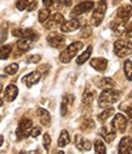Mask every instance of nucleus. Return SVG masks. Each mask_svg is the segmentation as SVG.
I'll return each mask as SVG.
<instances>
[{
    "label": "nucleus",
    "mask_w": 132,
    "mask_h": 154,
    "mask_svg": "<svg viewBox=\"0 0 132 154\" xmlns=\"http://www.w3.org/2000/svg\"><path fill=\"white\" fill-rule=\"evenodd\" d=\"M119 97H120V91H118L115 89L103 90L98 97V106L101 108H107V107L112 106L113 103L118 102Z\"/></svg>",
    "instance_id": "nucleus-1"
},
{
    "label": "nucleus",
    "mask_w": 132,
    "mask_h": 154,
    "mask_svg": "<svg viewBox=\"0 0 132 154\" xmlns=\"http://www.w3.org/2000/svg\"><path fill=\"white\" fill-rule=\"evenodd\" d=\"M82 46H84V44H82L81 42H74V43H72L66 50H63V51L61 52V55H60V61H61L62 63H69V62L78 55V52L82 49Z\"/></svg>",
    "instance_id": "nucleus-2"
},
{
    "label": "nucleus",
    "mask_w": 132,
    "mask_h": 154,
    "mask_svg": "<svg viewBox=\"0 0 132 154\" xmlns=\"http://www.w3.org/2000/svg\"><path fill=\"white\" fill-rule=\"evenodd\" d=\"M106 11H107V2L106 0H101V2H98V4L96 5V8L94 9V12L91 16L92 26L98 27L102 23L103 18L106 16Z\"/></svg>",
    "instance_id": "nucleus-3"
},
{
    "label": "nucleus",
    "mask_w": 132,
    "mask_h": 154,
    "mask_svg": "<svg viewBox=\"0 0 132 154\" xmlns=\"http://www.w3.org/2000/svg\"><path fill=\"white\" fill-rule=\"evenodd\" d=\"M114 52L118 57L120 58H125L128 55L132 54V43L130 40H116L114 43Z\"/></svg>",
    "instance_id": "nucleus-4"
},
{
    "label": "nucleus",
    "mask_w": 132,
    "mask_h": 154,
    "mask_svg": "<svg viewBox=\"0 0 132 154\" xmlns=\"http://www.w3.org/2000/svg\"><path fill=\"white\" fill-rule=\"evenodd\" d=\"M32 129H33V122L28 118H23L20 124H18V128L16 130V135L18 137V140L21 138H26L30 135L32 132Z\"/></svg>",
    "instance_id": "nucleus-5"
},
{
    "label": "nucleus",
    "mask_w": 132,
    "mask_h": 154,
    "mask_svg": "<svg viewBox=\"0 0 132 154\" xmlns=\"http://www.w3.org/2000/svg\"><path fill=\"white\" fill-rule=\"evenodd\" d=\"M94 6H95V4H94L92 0H86V2L79 3V4L73 9V11H72L70 15H72L73 17L80 16V15H82V14H85V12L91 11V10L94 9Z\"/></svg>",
    "instance_id": "nucleus-6"
},
{
    "label": "nucleus",
    "mask_w": 132,
    "mask_h": 154,
    "mask_svg": "<svg viewBox=\"0 0 132 154\" xmlns=\"http://www.w3.org/2000/svg\"><path fill=\"white\" fill-rule=\"evenodd\" d=\"M127 118L125 117L124 114H116L113 122H112V126L115 129V131L120 132V134H124L126 131V128H127Z\"/></svg>",
    "instance_id": "nucleus-7"
},
{
    "label": "nucleus",
    "mask_w": 132,
    "mask_h": 154,
    "mask_svg": "<svg viewBox=\"0 0 132 154\" xmlns=\"http://www.w3.org/2000/svg\"><path fill=\"white\" fill-rule=\"evenodd\" d=\"M64 23V17H63V15H61V14H55V15H52V16H50L49 18H48V21L44 23V27H45L46 29H50V30H52V29H55V28H57V27H61L62 24Z\"/></svg>",
    "instance_id": "nucleus-8"
},
{
    "label": "nucleus",
    "mask_w": 132,
    "mask_h": 154,
    "mask_svg": "<svg viewBox=\"0 0 132 154\" xmlns=\"http://www.w3.org/2000/svg\"><path fill=\"white\" fill-rule=\"evenodd\" d=\"M48 43L50 44V46L55 48V49H61L64 43H66V39L64 36L61 35L60 33H56V32H52L49 36H48Z\"/></svg>",
    "instance_id": "nucleus-9"
},
{
    "label": "nucleus",
    "mask_w": 132,
    "mask_h": 154,
    "mask_svg": "<svg viewBox=\"0 0 132 154\" xmlns=\"http://www.w3.org/2000/svg\"><path fill=\"white\" fill-rule=\"evenodd\" d=\"M132 17V5L130 4H124L121 5L118 11H116V18L124 22H127Z\"/></svg>",
    "instance_id": "nucleus-10"
},
{
    "label": "nucleus",
    "mask_w": 132,
    "mask_h": 154,
    "mask_svg": "<svg viewBox=\"0 0 132 154\" xmlns=\"http://www.w3.org/2000/svg\"><path fill=\"white\" fill-rule=\"evenodd\" d=\"M41 79H44V78H42V75L40 74V72L39 70H35V72H32V73L27 74L26 76H23L22 80L27 85V88H32L35 84H38Z\"/></svg>",
    "instance_id": "nucleus-11"
},
{
    "label": "nucleus",
    "mask_w": 132,
    "mask_h": 154,
    "mask_svg": "<svg viewBox=\"0 0 132 154\" xmlns=\"http://www.w3.org/2000/svg\"><path fill=\"white\" fill-rule=\"evenodd\" d=\"M12 35L17 36V38H30V39L36 40L38 39V34L34 29L27 28V29H14L12 30Z\"/></svg>",
    "instance_id": "nucleus-12"
},
{
    "label": "nucleus",
    "mask_w": 132,
    "mask_h": 154,
    "mask_svg": "<svg viewBox=\"0 0 132 154\" xmlns=\"http://www.w3.org/2000/svg\"><path fill=\"white\" fill-rule=\"evenodd\" d=\"M119 154H132V138L125 136L119 143Z\"/></svg>",
    "instance_id": "nucleus-13"
},
{
    "label": "nucleus",
    "mask_w": 132,
    "mask_h": 154,
    "mask_svg": "<svg viewBox=\"0 0 132 154\" xmlns=\"http://www.w3.org/2000/svg\"><path fill=\"white\" fill-rule=\"evenodd\" d=\"M36 6V0H17L16 3V8L20 11H33Z\"/></svg>",
    "instance_id": "nucleus-14"
},
{
    "label": "nucleus",
    "mask_w": 132,
    "mask_h": 154,
    "mask_svg": "<svg viewBox=\"0 0 132 154\" xmlns=\"http://www.w3.org/2000/svg\"><path fill=\"white\" fill-rule=\"evenodd\" d=\"M100 134H101V136L104 138V141L108 142V143L113 142V141L115 140V136H116L115 129H114V128H109V126H103V128L101 129Z\"/></svg>",
    "instance_id": "nucleus-15"
},
{
    "label": "nucleus",
    "mask_w": 132,
    "mask_h": 154,
    "mask_svg": "<svg viewBox=\"0 0 132 154\" xmlns=\"http://www.w3.org/2000/svg\"><path fill=\"white\" fill-rule=\"evenodd\" d=\"M34 42L35 40L34 39H30V38H20V40L17 42V48L20 50V54L22 55V54L27 52L32 48V45H33Z\"/></svg>",
    "instance_id": "nucleus-16"
},
{
    "label": "nucleus",
    "mask_w": 132,
    "mask_h": 154,
    "mask_svg": "<svg viewBox=\"0 0 132 154\" xmlns=\"http://www.w3.org/2000/svg\"><path fill=\"white\" fill-rule=\"evenodd\" d=\"M90 64L94 69L98 70V72H104L107 69V66H108V61L103 57H96V58H92L90 61Z\"/></svg>",
    "instance_id": "nucleus-17"
},
{
    "label": "nucleus",
    "mask_w": 132,
    "mask_h": 154,
    "mask_svg": "<svg viewBox=\"0 0 132 154\" xmlns=\"http://www.w3.org/2000/svg\"><path fill=\"white\" fill-rule=\"evenodd\" d=\"M36 115L40 120V123L44 125V126H49L50 123H51V117H50V113L44 109V108H38L36 109Z\"/></svg>",
    "instance_id": "nucleus-18"
},
{
    "label": "nucleus",
    "mask_w": 132,
    "mask_h": 154,
    "mask_svg": "<svg viewBox=\"0 0 132 154\" xmlns=\"http://www.w3.org/2000/svg\"><path fill=\"white\" fill-rule=\"evenodd\" d=\"M80 28V22L78 20H69V21H64V23L61 26V30L63 33H69V32H74L76 29Z\"/></svg>",
    "instance_id": "nucleus-19"
},
{
    "label": "nucleus",
    "mask_w": 132,
    "mask_h": 154,
    "mask_svg": "<svg viewBox=\"0 0 132 154\" xmlns=\"http://www.w3.org/2000/svg\"><path fill=\"white\" fill-rule=\"evenodd\" d=\"M75 146L79 150H90L91 149V142L89 140L84 138L80 135H75Z\"/></svg>",
    "instance_id": "nucleus-20"
},
{
    "label": "nucleus",
    "mask_w": 132,
    "mask_h": 154,
    "mask_svg": "<svg viewBox=\"0 0 132 154\" xmlns=\"http://www.w3.org/2000/svg\"><path fill=\"white\" fill-rule=\"evenodd\" d=\"M126 29H127V24L124 21L116 20L112 23V30L114 32L115 35H122L124 33H126Z\"/></svg>",
    "instance_id": "nucleus-21"
},
{
    "label": "nucleus",
    "mask_w": 132,
    "mask_h": 154,
    "mask_svg": "<svg viewBox=\"0 0 132 154\" xmlns=\"http://www.w3.org/2000/svg\"><path fill=\"white\" fill-rule=\"evenodd\" d=\"M96 85L103 90H107V89H113L115 86V83L112 78H98L96 82Z\"/></svg>",
    "instance_id": "nucleus-22"
},
{
    "label": "nucleus",
    "mask_w": 132,
    "mask_h": 154,
    "mask_svg": "<svg viewBox=\"0 0 132 154\" xmlns=\"http://www.w3.org/2000/svg\"><path fill=\"white\" fill-rule=\"evenodd\" d=\"M74 102V96L73 95H64L63 100H62V104H61V114L63 115H67L68 113V108L70 104H73Z\"/></svg>",
    "instance_id": "nucleus-23"
},
{
    "label": "nucleus",
    "mask_w": 132,
    "mask_h": 154,
    "mask_svg": "<svg viewBox=\"0 0 132 154\" xmlns=\"http://www.w3.org/2000/svg\"><path fill=\"white\" fill-rule=\"evenodd\" d=\"M18 95V89L16 85L14 84H10L6 89H5V98L8 102H12Z\"/></svg>",
    "instance_id": "nucleus-24"
},
{
    "label": "nucleus",
    "mask_w": 132,
    "mask_h": 154,
    "mask_svg": "<svg viewBox=\"0 0 132 154\" xmlns=\"http://www.w3.org/2000/svg\"><path fill=\"white\" fill-rule=\"evenodd\" d=\"M113 114H114V108H112V107L108 108V107H107L101 114H98V117H97V118H98V122H100L101 124H104V123L112 117Z\"/></svg>",
    "instance_id": "nucleus-25"
},
{
    "label": "nucleus",
    "mask_w": 132,
    "mask_h": 154,
    "mask_svg": "<svg viewBox=\"0 0 132 154\" xmlns=\"http://www.w3.org/2000/svg\"><path fill=\"white\" fill-rule=\"evenodd\" d=\"M91 54H92V46L90 45L89 48H87L79 57H78V60H76V63L78 64H84L87 60H90V56H91Z\"/></svg>",
    "instance_id": "nucleus-26"
},
{
    "label": "nucleus",
    "mask_w": 132,
    "mask_h": 154,
    "mask_svg": "<svg viewBox=\"0 0 132 154\" xmlns=\"http://www.w3.org/2000/svg\"><path fill=\"white\" fill-rule=\"evenodd\" d=\"M57 143H58V147H66L67 144L70 143V136H69V134H68L67 130H63V131L61 132Z\"/></svg>",
    "instance_id": "nucleus-27"
},
{
    "label": "nucleus",
    "mask_w": 132,
    "mask_h": 154,
    "mask_svg": "<svg viewBox=\"0 0 132 154\" xmlns=\"http://www.w3.org/2000/svg\"><path fill=\"white\" fill-rule=\"evenodd\" d=\"M12 52V45H4L0 48V60H8Z\"/></svg>",
    "instance_id": "nucleus-28"
},
{
    "label": "nucleus",
    "mask_w": 132,
    "mask_h": 154,
    "mask_svg": "<svg viewBox=\"0 0 132 154\" xmlns=\"http://www.w3.org/2000/svg\"><path fill=\"white\" fill-rule=\"evenodd\" d=\"M94 97H95V92L92 90H86L84 92V95H82V103L85 106L91 104L92 101H94Z\"/></svg>",
    "instance_id": "nucleus-29"
},
{
    "label": "nucleus",
    "mask_w": 132,
    "mask_h": 154,
    "mask_svg": "<svg viewBox=\"0 0 132 154\" xmlns=\"http://www.w3.org/2000/svg\"><path fill=\"white\" fill-rule=\"evenodd\" d=\"M50 17V9L49 8H44L39 11V22L40 23H45L48 21V18Z\"/></svg>",
    "instance_id": "nucleus-30"
},
{
    "label": "nucleus",
    "mask_w": 132,
    "mask_h": 154,
    "mask_svg": "<svg viewBox=\"0 0 132 154\" xmlns=\"http://www.w3.org/2000/svg\"><path fill=\"white\" fill-rule=\"evenodd\" d=\"M94 148H95V152H96L97 154H106V152H107L106 146H104L103 141H101V140H96V141H95Z\"/></svg>",
    "instance_id": "nucleus-31"
},
{
    "label": "nucleus",
    "mask_w": 132,
    "mask_h": 154,
    "mask_svg": "<svg viewBox=\"0 0 132 154\" xmlns=\"http://www.w3.org/2000/svg\"><path fill=\"white\" fill-rule=\"evenodd\" d=\"M94 128H95V123H94L92 119H85V120L82 122L81 126H80V129H81L82 131H91Z\"/></svg>",
    "instance_id": "nucleus-32"
},
{
    "label": "nucleus",
    "mask_w": 132,
    "mask_h": 154,
    "mask_svg": "<svg viewBox=\"0 0 132 154\" xmlns=\"http://www.w3.org/2000/svg\"><path fill=\"white\" fill-rule=\"evenodd\" d=\"M124 70H125V75L128 80H132V61L127 60L124 64Z\"/></svg>",
    "instance_id": "nucleus-33"
},
{
    "label": "nucleus",
    "mask_w": 132,
    "mask_h": 154,
    "mask_svg": "<svg viewBox=\"0 0 132 154\" xmlns=\"http://www.w3.org/2000/svg\"><path fill=\"white\" fill-rule=\"evenodd\" d=\"M4 70H5V74H8V75H15L18 72V64L17 63H11L8 67H5Z\"/></svg>",
    "instance_id": "nucleus-34"
},
{
    "label": "nucleus",
    "mask_w": 132,
    "mask_h": 154,
    "mask_svg": "<svg viewBox=\"0 0 132 154\" xmlns=\"http://www.w3.org/2000/svg\"><path fill=\"white\" fill-rule=\"evenodd\" d=\"M42 146H44V148H45V150L46 152H49L50 150V146H51V137H50V135L49 134H45L42 136Z\"/></svg>",
    "instance_id": "nucleus-35"
},
{
    "label": "nucleus",
    "mask_w": 132,
    "mask_h": 154,
    "mask_svg": "<svg viewBox=\"0 0 132 154\" xmlns=\"http://www.w3.org/2000/svg\"><path fill=\"white\" fill-rule=\"evenodd\" d=\"M121 109H124L126 113H127V115L132 119V104H127V103H122L121 104V107H120Z\"/></svg>",
    "instance_id": "nucleus-36"
},
{
    "label": "nucleus",
    "mask_w": 132,
    "mask_h": 154,
    "mask_svg": "<svg viewBox=\"0 0 132 154\" xmlns=\"http://www.w3.org/2000/svg\"><path fill=\"white\" fill-rule=\"evenodd\" d=\"M49 68H50V67H49L48 64H42V66H40L36 70L40 72V74L42 75V78H45V76L48 75V73H49Z\"/></svg>",
    "instance_id": "nucleus-37"
},
{
    "label": "nucleus",
    "mask_w": 132,
    "mask_h": 154,
    "mask_svg": "<svg viewBox=\"0 0 132 154\" xmlns=\"http://www.w3.org/2000/svg\"><path fill=\"white\" fill-rule=\"evenodd\" d=\"M40 134H41V128H40V126H34V128L32 129L30 136H32V137H38Z\"/></svg>",
    "instance_id": "nucleus-38"
},
{
    "label": "nucleus",
    "mask_w": 132,
    "mask_h": 154,
    "mask_svg": "<svg viewBox=\"0 0 132 154\" xmlns=\"http://www.w3.org/2000/svg\"><path fill=\"white\" fill-rule=\"evenodd\" d=\"M40 60H41L40 55H33V56L28 57V62L29 63H38V62H40Z\"/></svg>",
    "instance_id": "nucleus-39"
},
{
    "label": "nucleus",
    "mask_w": 132,
    "mask_h": 154,
    "mask_svg": "<svg viewBox=\"0 0 132 154\" xmlns=\"http://www.w3.org/2000/svg\"><path fill=\"white\" fill-rule=\"evenodd\" d=\"M128 38H132V21H131V23L127 26V29H126V33H125Z\"/></svg>",
    "instance_id": "nucleus-40"
},
{
    "label": "nucleus",
    "mask_w": 132,
    "mask_h": 154,
    "mask_svg": "<svg viewBox=\"0 0 132 154\" xmlns=\"http://www.w3.org/2000/svg\"><path fill=\"white\" fill-rule=\"evenodd\" d=\"M42 4L45 5V8H51L52 6V4H54V0H42Z\"/></svg>",
    "instance_id": "nucleus-41"
},
{
    "label": "nucleus",
    "mask_w": 132,
    "mask_h": 154,
    "mask_svg": "<svg viewBox=\"0 0 132 154\" xmlns=\"http://www.w3.org/2000/svg\"><path fill=\"white\" fill-rule=\"evenodd\" d=\"M62 5V3L60 2V0H56V2H54V4H52V6L50 8V9H55V10H57L60 6Z\"/></svg>",
    "instance_id": "nucleus-42"
},
{
    "label": "nucleus",
    "mask_w": 132,
    "mask_h": 154,
    "mask_svg": "<svg viewBox=\"0 0 132 154\" xmlns=\"http://www.w3.org/2000/svg\"><path fill=\"white\" fill-rule=\"evenodd\" d=\"M72 3H73V0H64V2H63V5H64V6H70Z\"/></svg>",
    "instance_id": "nucleus-43"
},
{
    "label": "nucleus",
    "mask_w": 132,
    "mask_h": 154,
    "mask_svg": "<svg viewBox=\"0 0 132 154\" xmlns=\"http://www.w3.org/2000/svg\"><path fill=\"white\" fill-rule=\"evenodd\" d=\"M32 154H41V152H40V149H36V150L32 152Z\"/></svg>",
    "instance_id": "nucleus-44"
},
{
    "label": "nucleus",
    "mask_w": 132,
    "mask_h": 154,
    "mask_svg": "<svg viewBox=\"0 0 132 154\" xmlns=\"http://www.w3.org/2000/svg\"><path fill=\"white\" fill-rule=\"evenodd\" d=\"M121 2H122V0H114L113 4H114V5H118V4H119V3H121Z\"/></svg>",
    "instance_id": "nucleus-45"
},
{
    "label": "nucleus",
    "mask_w": 132,
    "mask_h": 154,
    "mask_svg": "<svg viewBox=\"0 0 132 154\" xmlns=\"http://www.w3.org/2000/svg\"><path fill=\"white\" fill-rule=\"evenodd\" d=\"M3 142H4V137H3V136H0V147H2Z\"/></svg>",
    "instance_id": "nucleus-46"
},
{
    "label": "nucleus",
    "mask_w": 132,
    "mask_h": 154,
    "mask_svg": "<svg viewBox=\"0 0 132 154\" xmlns=\"http://www.w3.org/2000/svg\"><path fill=\"white\" fill-rule=\"evenodd\" d=\"M130 126H131V131H132V119L130 120Z\"/></svg>",
    "instance_id": "nucleus-47"
},
{
    "label": "nucleus",
    "mask_w": 132,
    "mask_h": 154,
    "mask_svg": "<svg viewBox=\"0 0 132 154\" xmlns=\"http://www.w3.org/2000/svg\"><path fill=\"white\" fill-rule=\"evenodd\" d=\"M2 106H3V100L0 98V107H2Z\"/></svg>",
    "instance_id": "nucleus-48"
},
{
    "label": "nucleus",
    "mask_w": 132,
    "mask_h": 154,
    "mask_svg": "<svg viewBox=\"0 0 132 154\" xmlns=\"http://www.w3.org/2000/svg\"><path fill=\"white\" fill-rule=\"evenodd\" d=\"M57 154H64V152H62V150H60V152H58Z\"/></svg>",
    "instance_id": "nucleus-49"
},
{
    "label": "nucleus",
    "mask_w": 132,
    "mask_h": 154,
    "mask_svg": "<svg viewBox=\"0 0 132 154\" xmlns=\"http://www.w3.org/2000/svg\"><path fill=\"white\" fill-rule=\"evenodd\" d=\"M2 90H3V85L0 84V92H2Z\"/></svg>",
    "instance_id": "nucleus-50"
},
{
    "label": "nucleus",
    "mask_w": 132,
    "mask_h": 154,
    "mask_svg": "<svg viewBox=\"0 0 132 154\" xmlns=\"http://www.w3.org/2000/svg\"><path fill=\"white\" fill-rule=\"evenodd\" d=\"M18 154H26V153H24V152H23V150H21V152H20V153H18Z\"/></svg>",
    "instance_id": "nucleus-51"
},
{
    "label": "nucleus",
    "mask_w": 132,
    "mask_h": 154,
    "mask_svg": "<svg viewBox=\"0 0 132 154\" xmlns=\"http://www.w3.org/2000/svg\"><path fill=\"white\" fill-rule=\"evenodd\" d=\"M96 154H97V153H96Z\"/></svg>",
    "instance_id": "nucleus-52"
}]
</instances>
